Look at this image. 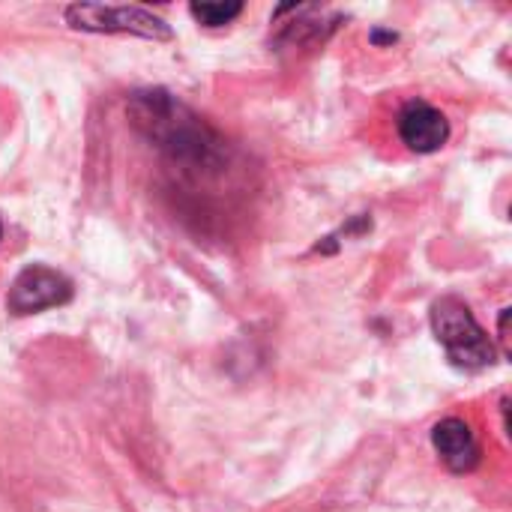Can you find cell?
<instances>
[{"instance_id": "cell-7", "label": "cell", "mask_w": 512, "mask_h": 512, "mask_svg": "<svg viewBox=\"0 0 512 512\" xmlns=\"http://www.w3.org/2000/svg\"><path fill=\"white\" fill-rule=\"evenodd\" d=\"M0 237H3V225H0Z\"/></svg>"}, {"instance_id": "cell-4", "label": "cell", "mask_w": 512, "mask_h": 512, "mask_svg": "<svg viewBox=\"0 0 512 512\" xmlns=\"http://www.w3.org/2000/svg\"><path fill=\"white\" fill-rule=\"evenodd\" d=\"M399 135H402L408 150H414V153H435V150H441L447 144L450 123H447V117L435 105H429L423 99H414L399 114Z\"/></svg>"}, {"instance_id": "cell-5", "label": "cell", "mask_w": 512, "mask_h": 512, "mask_svg": "<svg viewBox=\"0 0 512 512\" xmlns=\"http://www.w3.org/2000/svg\"><path fill=\"white\" fill-rule=\"evenodd\" d=\"M432 444L444 465L456 474H468L480 465V444L471 426L459 417H447L432 429Z\"/></svg>"}, {"instance_id": "cell-6", "label": "cell", "mask_w": 512, "mask_h": 512, "mask_svg": "<svg viewBox=\"0 0 512 512\" xmlns=\"http://www.w3.org/2000/svg\"><path fill=\"white\" fill-rule=\"evenodd\" d=\"M189 12L204 27H222V24H231L243 12V3H192Z\"/></svg>"}, {"instance_id": "cell-2", "label": "cell", "mask_w": 512, "mask_h": 512, "mask_svg": "<svg viewBox=\"0 0 512 512\" xmlns=\"http://www.w3.org/2000/svg\"><path fill=\"white\" fill-rule=\"evenodd\" d=\"M66 24L90 33H135L144 39H171L165 18L141 6H102V3H72L66 6Z\"/></svg>"}, {"instance_id": "cell-3", "label": "cell", "mask_w": 512, "mask_h": 512, "mask_svg": "<svg viewBox=\"0 0 512 512\" xmlns=\"http://www.w3.org/2000/svg\"><path fill=\"white\" fill-rule=\"evenodd\" d=\"M69 300H72V282L60 270L45 267V264H30L9 285L6 309L12 315H36V312L63 306Z\"/></svg>"}, {"instance_id": "cell-1", "label": "cell", "mask_w": 512, "mask_h": 512, "mask_svg": "<svg viewBox=\"0 0 512 512\" xmlns=\"http://www.w3.org/2000/svg\"><path fill=\"white\" fill-rule=\"evenodd\" d=\"M432 330L453 366L465 372H480L495 363V345L489 333L477 324L474 312L462 300L456 297L438 300L432 306Z\"/></svg>"}]
</instances>
